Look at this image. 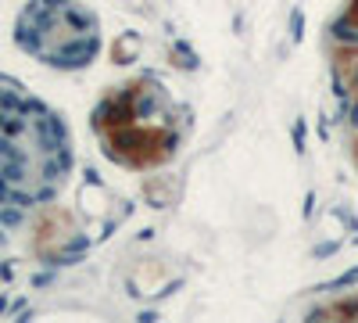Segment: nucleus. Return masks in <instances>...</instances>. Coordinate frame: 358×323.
I'll return each mask as SVG.
<instances>
[{
	"instance_id": "nucleus-1",
	"label": "nucleus",
	"mask_w": 358,
	"mask_h": 323,
	"mask_svg": "<svg viewBox=\"0 0 358 323\" xmlns=\"http://www.w3.org/2000/svg\"><path fill=\"white\" fill-rule=\"evenodd\" d=\"M108 158L129 169H151L172 158L179 144L176 111L155 79H133L108 94L94 115Z\"/></svg>"
},
{
	"instance_id": "nucleus-2",
	"label": "nucleus",
	"mask_w": 358,
	"mask_h": 323,
	"mask_svg": "<svg viewBox=\"0 0 358 323\" xmlns=\"http://www.w3.org/2000/svg\"><path fill=\"white\" fill-rule=\"evenodd\" d=\"M69 169V140L54 115L0 90V184L15 198H47Z\"/></svg>"
},
{
	"instance_id": "nucleus-3",
	"label": "nucleus",
	"mask_w": 358,
	"mask_h": 323,
	"mask_svg": "<svg viewBox=\"0 0 358 323\" xmlns=\"http://www.w3.org/2000/svg\"><path fill=\"white\" fill-rule=\"evenodd\" d=\"M15 40L50 69H83L101 50V29L76 0H33L18 15Z\"/></svg>"
}]
</instances>
